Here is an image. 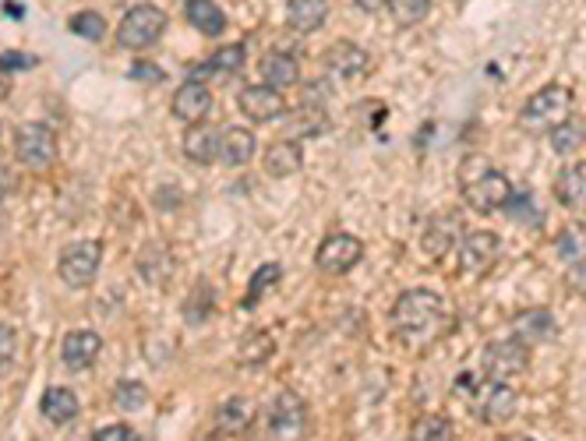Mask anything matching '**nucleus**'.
Instances as JSON below:
<instances>
[{"label": "nucleus", "mask_w": 586, "mask_h": 441, "mask_svg": "<svg viewBox=\"0 0 586 441\" xmlns=\"http://www.w3.org/2000/svg\"><path fill=\"white\" fill-rule=\"evenodd\" d=\"M449 325V307L435 290H406L392 307V329L406 343H435Z\"/></svg>", "instance_id": "f257e3e1"}, {"label": "nucleus", "mask_w": 586, "mask_h": 441, "mask_svg": "<svg viewBox=\"0 0 586 441\" xmlns=\"http://www.w3.org/2000/svg\"><path fill=\"white\" fill-rule=\"evenodd\" d=\"M459 191H463V202L470 205L481 216L491 212H502L512 198V184L502 170L491 166V159L484 156H470L459 170Z\"/></svg>", "instance_id": "f03ea898"}, {"label": "nucleus", "mask_w": 586, "mask_h": 441, "mask_svg": "<svg viewBox=\"0 0 586 441\" xmlns=\"http://www.w3.org/2000/svg\"><path fill=\"white\" fill-rule=\"evenodd\" d=\"M572 89L569 85H544V89H537L534 96L526 99L523 110H519V128L526 131V135H548L551 128H558L562 120H569L572 113Z\"/></svg>", "instance_id": "7ed1b4c3"}, {"label": "nucleus", "mask_w": 586, "mask_h": 441, "mask_svg": "<svg viewBox=\"0 0 586 441\" xmlns=\"http://www.w3.org/2000/svg\"><path fill=\"white\" fill-rule=\"evenodd\" d=\"M99 265H103V244L99 240H75L61 251L57 262V276L71 286V290H85L96 283Z\"/></svg>", "instance_id": "20e7f679"}, {"label": "nucleus", "mask_w": 586, "mask_h": 441, "mask_svg": "<svg viewBox=\"0 0 586 441\" xmlns=\"http://www.w3.org/2000/svg\"><path fill=\"white\" fill-rule=\"evenodd\" d=\"M15 156L25 170H50L57 163V135L50 131V124H39V120H29L15 131Z\"/></svg>", "instance_id": "39448f33"}, {"label": "nucleus", "mask_w": 586, "mask_h": 441, "mask_svg": "<svg viewBox=\"0 0 586 441\" xmlns=\"http://www.w3.org/2000/svg\"><path fill=\"white\" fill-rule=\"evenodd\" d=\"M166 32V11L156 4H135L117 25V43L124 50H145Z\"/></svg>", "instance_id": "423d86ee"}, {"label": "nucleus", "mask_w": 586, "mask_h": 441, "mask_svg": "<svg viewBox=\"0 0 586 441\" xmlns=\"http://www.w3.org/2000/svg\"><path fill=\"white\" fill-rule=\"evenodd\" d=\"M526 367H530V346L519 339H498L481 357V371L491 382H516L519 374H526Z\"/></svg>", "instance_id": "0eeeda50"}, {"label": "nucleus", "mask_w": 586, "mask_h": 441, "mask_svg": "<svg viewBox=\"0 0 586 441\" xmlns=\"http://www.w3.org/2000/svg\"><path fill=\"white\" fill-rule=\"evenodd\" d=\"M265 420H269V431L276 434L279 441H301L304 431H308V406L297 392L283 389L265 410Z\"/></svg>", "instance_id": "6e6552de"}, {"label": "nucleus", "mask_w": 586, "mask_h": 441, "mask_svg": "<svg viewBox=\"0 0 586 441\" xmlns=\"http://www.w3.org/2000/svg\"><path fill=\"white\" fill-rule=\"evenodd\" d=\"M361 258H364V244L354 233H332L315 251V265L325 276H346L350 269L361 265Z\"/></svg>", "instance_id": "1a4fd4ad"}, {"label": "nucleus", "mask_w": 586, "mask_h": 441, "mask_svg": "<svg viewBox=\"0 0 586 441\" xmlns=\"http://www.w3.org/2000/svg\"><path fill=\"white\" fill-rule=\"evenodd\" d=\"M516 406H519V396L512 392V385L491 382V378H484L474 396H470V410L481 417V424H505L516 413Z\"/></svg>", "instance_id": "9d476101"}, {"label": "nucleus", "mask_w": 586, "mask_h": 441, "mask_svg": "<svg viewBox=\"0 0 586 441\" xmlns=\"http://www.w3.org/2000/svg\"><path fill=\"white\" fill-rule=\"evenodd\" d=\"M498 251H502V237L491 230H477L470 237L459 240L456 255H459V269L470 272V276H481L491 265L498 262Z\"/></svg>", "instance_id": "9b49d317"}, {"label": "nucleus", "mask_w": 586, "mask_h": 441, "mask_svg": "<svg viewBox=\"0 0 586 441\" xmlns=\"http://www.w3.org/2000/svg\"><path fill=\"white\" fill-rule=\"evenodd\" d=\"M237 103H241V113L248 120H255V124H269V120H279L286 113V99L279 89H272V85L258 82V85H244L241 96H237Z\"/></svg>", "instance_id": "f8f14e48"}, {"label": "nucleus", "mask_w": 586, "mask_h": 441, "mask_svg": "<svg viewBox=\"0 0 586 441\" xmlns=\"http://www.w3.org/2000/svg\"><path fill=\"white\" fill-rule=\"evenodd\" d=\"M212 92L209 85H202L198 78H191V82H184L181 89L173 92V120H181V124H188V128H195V124H202L205 117L212 113Z\"/></svg>", "instance_id": "ddd939ff"}, {"label": "nucleus", "mask_w": 586, "mask_h": 441, "mask_svg": "<svg viewBox=\"0 0 586 441\" xmlns=\"http://www.w3.org/2000/svg\"><path fill=\"white\" fill-rule=\"evenodd\" d=\"M135 269L142 276V283L163 290V286H170L173 272H177V258H173V251L166 244H145L135 258Z\"/></svg>", "instance_id": "4468645a"}, {"label": "nucleus", "mask_w": 586, "mask_h": 441, "mask_svg": "<svg viewBox=\"0 0 586 441\" xmlns=\"http://www.w3.org/2000/svg\"><path fill=\"white\" fill-rule=\"evenodd\" d=\"M512 329H516L519 343H526V346L555 343L558 339V322H555V314H551L548 307H530V311L516 314Z\"/></svg>", "instance_id": "2eb2a0df"}, {"label": "nucleus", "mask_w": 586, "mask_h": 441, "mask_svg": "<svg viewBox=\"0 0 586 441\" xmlns=\"http://www.w3.org/2000/svg\"><path fill=\"white\" fill-rule=\"evenodd\" d=\"M99 350H103V336L92 329H78V332H68L61 343V360L64 367H71V371H85V367L96 364Z\"/></svg>", "instance_id": "dca6fc26"}, {"label": "nucleus", "mask_w": 586, "mask_h": 441, "mask_svg": "<svg viewBox=\"0 0 586 441\" xmlns=\"http://www.w3.org/2000/svg\"><path fill=\"white\" fill-rule=\"evenodd\" d=\"M325 68H329L336 78H357V75H364V71L371 68V57H368L364 46L346 43L343 39V43L329 46V53H325Z\"/></svg>", "instance_id": "f3484780"}, {"label": "nucleus", "mask_w": 586, "mask_h": 441, "mask_svg": "<svg viewBox=\"0 0 586 441\" xmlns=\"http://www.w3.org/2000/svg\"><path fill=\"white\" fill-rule=\"evenodd\" d=\"M555 198L562 209L586 212V159L576 166H565L555 177Z\"/></svg>", "instance_id": "a211bd4d"}, {"label": "nucleus", "mask_w": 586, "mask_h": 441, "mask_svg": "<svg viewBox=\"0 0 586 441\" xmlns=\"http://www.w3.org/2000/svg\"><path fill=\"white\" fill-rule=\"evenodd\" d=\"M255 131L248 128H226L219 131V163L223 166H248L255 159Z\"/></svg>", "instance_id": "6ab92c4d"}, {"label": "nucleus", "mask_w": 586, "mask_h": 441, "mask_svg": "<svg viewBox=\"0 0 586 441\" xmlns=\"http://www.w3.org/2000/svg\"><path fill=\"white\" fill-rule=\"evenodd\" d=\"M39 410H43V417L50 420L53 427H68L78 420V413H82V403H78V396L71 389H64V385H53V389L43 392V403H39Z\"/></svg>", "instance_id": "aec40b11"}, {"label": "nucleus", "mask_w": 586, "mask_h": 441, "mask_svg": "<svg viewBox=\"0 0 586 441\" xmlns=\"http://www.w3.org/2000/svg\"><path fill=\"white\" fill-rule=\"evenodd\" d=\"M258 71H262V82L272 85V89H293V85L301 82V64L290 57V53L283 50H272L262 57V64H258Z\"/></svg>", "instance_id": "412c9836"}, {"label": "nucleus", "mask_w": 586, "mask_h": 441, "mask_svg": "<svg viewBox=\"0 0 586 441\" xmlns=\"http://www.w3.org/2000/svg\"><path fill=\"white\" fill-rule=\"evenodd\" d=\"M304 166V149L297 138H279L265 149V173L269 177H290Z\"/></svg>", "instance_id": "4be33fe9"}, {"label": "nucleus", "mask_w": 586, "mask_h": 441, "mask_svg": "<svg viewBox=\"0 0 586 441\" xmlns=\"http://www.w3.org/2000/svg\"><path fill=\"white\" fill-rule=\"evenodd\" d=\"M325 18H329V0H290L286 4V25L293 32H301V36L318 32Z\"/></svg>", "instance_id": "5701e85b"}, {"label": "nucleus", "mask_w": 586, "mask_h": 441, "mask_svg": "<svg viewBox=\"0 0 586 441\" xmlns=\"http://www.w3.org/2000/svg\"><path fill=\"white\" fill-rule=\"evenodd\" d=\"M184 18L202 36H223L226 32V15L216 0H184Z\"/></svg>", "instance_id": "b1692460"}, {"label": "nucleus", "mask_w": 586, "mask_h": 441, "mask_svg": "<svg viewBox=\"0 0 586 441\" xmlns=\"http://www.w3.org/2000/svg\"><path fill=\"white\" fill-rule=\"evenodd\" d=\"M184 156L198 166H212L219 159V131L205 128V124H195L184 135Z\"/></svg>", "instance_id": "393cba45"}, {"label": "nucleus", "mask_w": 586, "mask_h": 441, "mask_svg": "<svg viewBox=\"0 0 586 441\" xmlns=\"http://www.w3.org/2000/svg\"><path fill=\"white\" fill-rule=\"evenodd\" d=\"M251 420H255V403L244 396L226 399V403L216 410V427L223 434H244L251 427Z\"/></svg>", "instance_id": "a878e982"}, {"label": "nucleus", "mask_w": 586, "mask_h": 441, "mask_svg": "<svg viewBox=\"0 0 586 441\" xmlns=\"http://www.w3.org/2000/svg\"><path fill=\"white\" fill-rule=\"evenodd\" d=\"M555 255L569 265L583 262L586 258V223H565L562 230L555 233Z\"/></svg>", "instance_id": "bb28decb"}, {"label": "nucleus", "mask_w": 586, "mask_h": 441, "mask_svg": "<svg viewBox=\"0 0 586 441\" xmlns=\"http://www.w3.org/2000/svg\"><path fill=\"white\" fill-rule=\"evenodd\" d=\"M548 142H551V149H555L558 156H572V152L586 142V124L583 120H576V117L562 120L558 128L548 131Z\"/></svg>", "instance_id": "cd10ccee"}, {"label": "nucleus", "mask_w": 586, "mask_h": 441, "mask_svg": "<svg viewBox=\"0 0 586 441\" xmlns=\"http://www.w3.org/2000/svg\"><path fill=\"white\" fill-rule=\"evenodd\" d=\"M456 431H452V420L442 417V413H428V417L414 420L410 427V441H452Z\"/></svg>", "instance_id": "c85d7f7f"}, {"label": "nucleus", "mask_w": 586, "mask_h": 441, "mask_svg": "<svg viewBox=\"0 0 586 441\" xmlns=\"http://www.w3.org/2000/svg\"><path fill=\"white\" fill-rule=\"evenodd\" d=\"M241 68H244V46L241 43L219 46V50L202 64V71H209V75H237Z\"/></svg>", "instance_id": "c756f323"}, {"label": "nucleus", "mask_w": 586, "mask_h": 441, "mask_svg": "<svg viewBox=\"0 0 586 441\" xmlns=\"http://www.w3.org/2000/svg\"><path fill=\"white\" fill-rule=\"evenodd\" d=\"M385 8L396 25H421L431 15V0H389Z\"/></svg>", "instance_id": "7c9ffc66"}, {"label": "nucleus", "mask_w": 586, "mask_h": 441, "mask_svg": "<svg viewBox=\"0 0 586 441\" xmlns=\"http://www.w3.org/2000/svg\"><path fill=\"white\" fill-rule=\"evenodd\" d=\"M68 29L75 32V36L89 39V43H99V39L106 36V18L99 15V11H78V15H71Z\"/></svg>", "instance_id": "2f4dec72"}, {"label": "nucleus", "mask_w": 586, "mask_h": 441, "mask_svg": "<svg viewBox=\"0 0 586 441\" xmlns=\"http://www.w3.org/2000/svg\"><path fill=\"white\" fill-rule=\"evenodd\" d=\"M145 403H149V389H145L142 382H121L113 389V406H117V410L135 413V410H142Z\"/></svg>", "instance_id": "473e14b6"}, {"label": "nucleus", "mask_w": 586, "mask_h": 441, "mask_svg": "<svg viewBox=\"0 0 586 441\" xmlns=\"http://www.w3.org/2000/svg\"><path fill=\"white\" fill-rule=\"evenodd\" d=\"M279 276H283V269H279L276 262H269V265H262V269L251 276V290H248V300H244V307H255V300L262 297V293H269L272 286L279 283Z\"/></svg>", "instance_id": "72a5a7b5"}, {"label": "nucleus", "mask_w": 586, "mask_h": 441, "mask_svg": "<svg viewBox=\"0 0 586 441\" xmlns=\"http://www.w3.org/2000/svg\"><path fill=\"white\" fill-rule=\"evenodd\" d=\"M15 350H18L15 329L0 322V371H11V364H15Z\"/></svg>", "instance_id": "f704fd0d"}, {"label": "nucleus", "mask_w": 586, "mask_h": 441, "mask_svg": "<svg viewBox=\"0 0 586 441\" xmlns=\"http://www.w3.org/2000/svg\"><path fill=\"white\" fill-rule=\"evenodd\" d=\"M505 209H509L512 219H530V223H537V209H534V198L530 195H516V191H512Z\"/></svg>", "instance_id": "c9c22d12"}, {"label": "nucleus", "mask_w": 586, "mask_h": 441, "mask_svg": "<svg viewBox=\"0 0 586 441\" xmlns=\"http://www.w3.org/2000/svg\"><path fill=\"white\" fill-rule=\"evenodd\" d=\"M92 441H138V431L131 424H110V427H99L92 434Z\"/></svg>", "instance_id": "e433bc0d"}, {"label": "nucleus", "mask_w": 586, "mask_h": 441, "mask_svg": "<svg viewBox=\"0 0 586 441\" xmlns=\"http://www.w3.org/2000/svg\"><path fill=\"white\" fill-rule=\"evenodd\" d=\"M36 68V57H25L22 50H11L0 57V71H29Z\"/></svg>", "instance_id": "4c0bfd02"}, {"label": "nucleus", "mask_w": 586, "mask_h": 441, "mask_svg": "<svg viewBox=\"0 0 586 441\" xmlns=\"http://www.w3.org/2000/svg\"><path fill=\"white\" fill-rule=\"evenodd\" d=\"M131 78H135V82H163V68H156V64H149V60H138L135 68H131Z\"/></svg>", "instance_id": "58836bf2"}, {"label": "nucleus", "mask_w": 586, "mask_h": 441, "mask_svg": "<svg viewBox=\"0 0 586 441\" xmlns=\"http://www.w3.org/2000/svg\"><path fill=\"white\" fill-rule=\"evenodd\" d=\"M477 385H481V382H477V374H459L456 382H452V392H456L459 399H466V403H470V396L477 392Z\"/></svg>", "instance_id": "ea45409f"}, {"label": "nucleus", "mask_w": 586, "mask_h": 441, "mask_svg": "<svg viewBox=\"0 0 586 441\" xmlns=\"http://www.w3.org/2000/svg\"><path fill=\"white\" fill-rule=\"evenodd\" d=\"M569 290L579 293V297H586V258L576 265H569Z\"/></svg>", "instance_id": "a19ab883"}, {"label": "nucleus", "mask_w": 586, "mask_h": 441, "mask_svg": "<svg viewBox=\"0 0 586 441\" xmlns=\"http://www.w3.org/2000/svg\"><path fill=\"white\" fill-rule=\"evenodd\" d=\"M354 4H357L361 11H382L385 4H389V0H354Z\"/></svg>", "instance_id": "79ce46f5"}, {"label": "nucleus", "mask_w": 586, "mask_h": 441, "mask_svg": "<svg viewBox=\"0 0 586 441\" xmlns=\"http://www.w3.org/2000/svg\"><path fill=\"white\" fill-rule=\"evenodd\" d=\"M502 441H534V438H523V434H512V438H502Z\"/></svg>", "instance_id": "37998d69"}, {"label": "nucleus", "mask_w": 586, "mask_h": 441, "mask_svg": "<svg viewBox=\"0 0 586 441\" xmlns=\"http://www.w3.org/2000/svg\"><path fill=\"white\" fill-rule=\"evenodd\" d=\"M0 135H4V128H0Z\"/></svg>", "instance_id": "c03bdc74"}]
</instances>
